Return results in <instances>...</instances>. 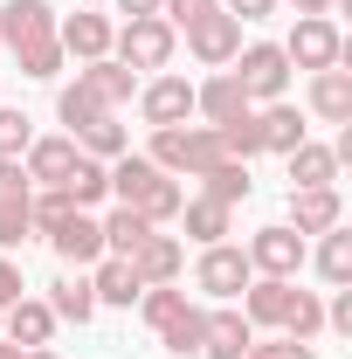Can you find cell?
I'll use <instances>...</instances> for the list:
<instances>
[{
    "label": "cell",
    "mask_w": 352,
    "mask_h": 359,
    "mask_svg": "<svg viewBox=\"0 0 352 359\" xmlns=\"http://www.w3.org/2000/svg\"><path fill=\"white\" fill-rule=\"evenodd\" d=\"M159 173H208V166H221L228 152H221V132L215 125H166V132H152V152H145Z\"/></svg>",
    "instance_id": "6da1fadb"
},
{
    "label": "cell",
    "mask_w": 352,
    "mask_h": 359,
    "mask_svg": "<svg viewBox=\"0 0 352 359\" xmlns=\"http://www.w3.org/2000/svg\"><path fill=\"white\" fill-rule=\"evenodd\" d=\"M283 48V62L290 69H339L346 62V35L332 28V14H297V28H290V42H276Z\"/></svg>",
    "instance_id": "7a4b0ae2"
},
{
    "label": "cell",
    "mask_w": 352,
    "mask_h": 359,
    "mask_svg": "<svg viewBox=\"0 0 352 359\" xmlns=\"http://www.w3.org/2000/svg\"><path fill=\"white\" fill-rule=\"evenodd\" d=\"M228 76L249 90V104H283V90H290V62H283V48H276V42H249V48H235Z\"/></svg>",
    "instance_id": "3957f363"
},
{
    "label": "cell",
    "mask_w": 352,
    "mask_h": 359,
    "mask_svg": "<svg viewBox=\"0 0 352 359\" xmlns=\"http://www.w3.org/2000/svg\"><path fill=\"white\" fill-rule=\"evenodd\" d=\"M111 48H118V62H125V69H166V62H173V48H180V35L159 21V14H138V21H125V28L111 35Z\"/></svg>",
    "instance_id": "277c9868"
},
{
    "label": "cell",
    "mask_w": 352,
    "mask_h": 359,
    "mask_svg": "<svg viewBox=\"0 0 352 359\" xmlns=\"http://www.w3.org/2000/svg\"><path fill=\"white\" fill-rule=\"evenodd\" d=\"M249 276H256L249 256H242V249H228V242H208V249H201V263H194V283H201L215 304H235V297L249 290Z\"/></svg>",
    "instance_id": "5b68a950"
},
{
    "label": "cell",
    "mask_w": 352,
    "mask_h": 359,
    "mask_svg": "<svg viewBox=\"0 0 352 359\" xmlns=\"http://www.w3.org/2000/svg\"><path fill=\"white\" fill-rule=\"evenodd\" d=\"M242 256H249V269H256V276H297V269H304V235H297L290 222L256 228Z\"/></svg>",
    "instance_id": "8992f818"
},
{
    "label": "cell",
    "mask_w": 352,
    "mask_h": 359,
    "mask_svg": "<svg viewBox=\"0 0 352 359\" xmlns=\"http://www.w3.org/2000/svg\"><path fill=\"white\" fill-rule=\"evenodd\" d=\"M187 48H194V62H208V69H228L235 62V48H242V21L235 14H201L194 28H187Z\"/></svg>",
    "instance_id": "52a82bcc"
},
{
    "label": "cell",
    "mask_w": 352,
    "mask_h": 359,
    "mask_svg": "<svg viewBox=\"0 0 352 359\" xmlns=\"http://www.w3.org/2000/svg\"><path fill=\"white\" fill-rule=\"evenodd\" d=\"M125 263H132V276L145 283V290H159V283H180V269H187V249H180V235H159V228H152V235L138 242Z\"/></svg>",
    "instance_id": "ba28073f"
},
{
    "label": "cell",
    "mask_w": 352,
    "mask_h": 359,
    "mask_svg": "<svg viewBox=\"0 0 352 359\" xmlns=\"http://www.w3.org/2000/svg\"><path fill=\"white\" fill-rule=\"evenodd\" d=\"M138 111H145L152 132L187 125V118H194V83H187V76H152V83L138 90Z\"/></svg>",
    "instance_id": "9c48e42d"
},
{
    "label": "cell",
    "mask_w": 352,
    "mask_h": 359,
    "mask_svg": "<svg viewBox=\"0 0 352 359\" xmlns=\"http://www.w3.org/2000/svg\"><path fill=\"white\" fill-rule=\"evenodd\" d=\"M55 35V14H48V0H7L0 7V42L14 48H35V42H48Z\"/></svg>",
    "instance_id": "30bf717a"
},
{
    "label": "cell",
    "mask_w": 352,
    "mask_h": 359,
    "mask_svg": "<svg viewBox=\"0 0 352 359\" xmlns=\"http://www.w3.org/2000/svg\"><path fill=\"white\" fill-rule=\"evenodd\" d=\"M111 21L97 14V7H83V14H69V21H55V42H62V55H76V62H97V55H111Z\"/></svg>",
    "instance_id": "8fae6325"
},
{
    "label": "cell",
    "mask_w": 352,
    "mask_h": 359,
    "mask_svg": "<svg viewBox=\"0 0 352 359\" xmlns=\"http://www.w3.org/2000/svg\"><path fill=\"white\" fill-rule=\"evenodd\" d=\"M194 111H201V118H208V125H235V118H249V111H256V104H249V90L235 83V76H228V69H215V76H208V83H194Z\"/></svg>",
    "instance_id": "7c38bea8"
},
{
    "label": "cell",
    "mask_w": 352,
    "mask_h": 359,
    "mask_svg": "<svg viewBox=\"0 0 352 359\" xmlns=\"http://www.w3.org/2000/svg\"><path fill=\"white\" fill-rule=\"evenodd\" d=\"M249 346H256V325H249L242 311H228V304H221V311H208V332H201V359H242Z\"/></svg>",
    "instance_id": "4fadbf2b"
},
{
    "label": "cell",
    "mask_w": 352,
    "mask_h": 359,
    "mask_svg": "<svg viewBox=\"0 0 352 359\" xmlns=\"http://www.w3.org/2000/svg\"><path fill=\"white\" fill-rule=\"evenodd\" d=\"M69 166H76V138H35V145L21 152L28 187H62V180H69Z\"/></svg>",
    "instance_id": "5bb4252c"
},
{
    "label": "cell",
    "mask_w": 352,
    "mask_h": 359,
    "mask_svg": "<svg viewBox=\"0 0 352 359\" xmlns=\"http://www.w3.org/2000/svg\"><path fill=\"white\" fill-rule=\"evenodd\" d=\"M346 222V208H339V194L332 187H290V228L297 235H325V228Z\"/></svg>",
    "instance_id": "9a60e30c"
},
{
    "label": "cell",
    "mask_w": 352,
    "mask_h": 359,
    "mask_svg": "<svg viewBox=\"0 0 352 359\" xmlns=\"http://www.w3.org/2000/svg\"><path fill=\"white\" fill-rule=\"evenodd\" d=\"M83 76V90L104 104V111H118V104H132V90H138V69H125L118 55H97V62H83L76 69Z\"/></svg>",
    "instance_id": "2e32d148"
},
{
    "label": "cell",
    "mask_w": 352,
    "mask_h": 359,
    "mask_svg": "<svg viewBox=\"0 0 352 359\" xmlns=\"http://www.w3.org/2000/svg\"><path fill=\"white\" fill-rule=\"evenodd\" d=\"M290 290H297V276H249V290H242V318H249V325H283Z\"/></svg>",
    "instance_id": "e0dca14e"
},
{
    "label": "cell",
    "mask_w": 352,
    "mask_h": 359,
    "mask_svg": "<svg viewBox=\"0 0 352 359\" xmlns=\"http://www.w3.org/2000/svg\"><path fill=\"white\" fill-rule=\"evenodd\" d=\"M48 249H55L62 263H76V269H83V263H97V256H104V222H90L83 208H76L69 222L48 235Z\"/></svg>",
    "instance_id": "ac0fdd59"
},
{
    "label": "cell",
    "mask_w": 352,
    "mask_h": 359,
    "mask_svg": "<svg viewBox=\"0 0 352 359\" xmlns=\"http://www.w3.org/2000/svg\"><path fill=\"white\" fill-rule=\"evenodd\" d=\"M0 339H14V346H48V339H55V311L35 304V297H14V304L0 311Z\"/></svg>",
    "instance_id": "d6986e66"
},
{
    "label": "cell",
    "mask_w": 352,
    "mask_h": 359,
    "mask_svg": "<svg viewBox=\"0 0 352 359\" xmlns=\"http://www.w3.org/2000/svg\"><path fill=\"white\" fill-rule=\"evenodd\" d=\"M90 290H97V304H118V311H132L145 283L132 276V263H125V256H97V276H90Z\"/></svg>",
    "instance_id": "ffe728a7"
},
{
    "label": "cell",
    "mask_w": 352,
    "mask_h": 359,
    "mask_svg": "<svg viewBox=\"0 0 352 359\" xmlns=\"http://www.w3.org/2000/svg\"><path fill=\"white\" fill-rule=\"evenodd\" d=\"M311 111L325 125H352V76L346 69H318L311 76Z\"/></svg>",
    "instance_id": "44dd1931"
},
{
    "label": "cell",
    "mask_w": 352,
    "mask_h": 359,
    "mask_svg": "<svg viewBox=\"0 0 352 359\" xmlns=\"http://www.w3.org/2000/svg\"><path fill=\"white\" fill-rule=\"evenodd\" d=\"M256 132H263V152H297L304 145V118H297V104H263Z\"/></svg>",
    "instance_id": "7402d4cb"
},
{
    "label": "cell",
    "mask_w": 352,
    "mask_h": 359,
    "mask_svg": "<svg viewBox=\"0 0 352 359\" xmlns=\"http://www.w3.org/2000/svg\"><path fill=\"white\" fill-rule=\"evenodd\" d=\"M180 222H187V235L208 249V242H221V235L235 228V208H221V201H208V194H201V201H180Z\"/></svg>",
    "instance_id": "603a6c76"
},
{
    "label": "cell",
    "mask_w": 352,
    "mask_h": 359,
    "mask_svg": "<svg viewBox=\"0 0 352 359\" xmlns=\"http://www.w3.org/2000/svg\"><path fill=\"white\" fill-rule=\"evenodd\" d=\"M152 180H159V166H152L145 152H125V159H111V194H118V208H138Z\"/></svg>",
    "instance_id": "cb8c5ba5"
},
{
    "label": "cell",
    "mask_w": 352,
    "mask_h": 359,
    "mask_svg": "<svg viewBox=\"0 0 352 359\" xmlns=\"http://www.w3.org/2000/svg\"><path fill=\"white\" fill-rule=\"evenodd\" d=\"M290 159V187H332L339 180V159H332V145H297V152H283Z\"/></svg>",
    "instance_id": "d4e9b609"
},
{
    "label": "cell",
    "mask_w": 352,
    "mask_h": 359,
    "mask_svg": "<svg viewBox=\"0 0 352 359\" xmlns=\"http://www.w3.org/2000/svg\"><path fill=\"white\" fill-rule=\"evenodd\" d=\"M62 194H69L76 208H97V201L111 194V166L90 159V152H76V166H69V180H62Z\"/></svg>",
    "instance_id": "484cf974"
},
{
    "label": "cell",
    "mask_w": 352,
    "mask_h": 359,
    "mask_svg": "<svg viewBox=\"0 0 352 359\" xmlns=\"http://www.w3.org/2000/svg\"><path fill=\"white\" fill-rule=\"evenodd\" d=\"M76 152L104 159V166H111V159H125V152H132V138H125V125H118V111H111V118H97V125H83V132H76Z\"/></svg>",
    "instance_id": "4316f807"
},
{
    "label": "cell",
    "mask_w": 352,
    "mask_h": 359,
    "mask_svg": "<svg viewBox=\"0 0 352 359\" xmlns=\"http://www.w3.org/2000/svg\"><path fill=\"white\" fill-rule=\"evenodd\" d=\"M318 276L339 290V283H352V228H325V242H318Z\"/></svg>",
    "instance_id": "83f0119b"
},
{
    "label": "cell",
    "mask_w": 352,
    "mask_h": 359,
    "mask_svg": "<svg viewBox=\"0 0 352 359\" xmlns=\"http://www.w3.org/2000/svg\"><path fill=\"white\" fill-rule=\"evenodd\" d=\"M145 235H152V222H145L138 208H111V222H104V256H132Z\"/></svg>",
    "instance_id": "f1b7e54d"
},
{
    "label": "cell",
    "mask_w": 352,
    "mask_h": 359,
    "mask_svg": "<svg viewBox=\"0 0 352 359\" xmlns=\"http://www.w3.org/2000/svg\"><path fill=\"white\" fill-rule=\"evenodd\" d=\"M48 311L69 318V325H90V318H97V290H90V276H62L55 297H48Z\"/></svg>",
    "instance_id": "f546056e"
},
{
    "label": "cell",
    "mask_w": 352,
    "mask_h": 359,
    "mask_svg": "<svg viewBox=\"0 0 352 359\" xmlns=\"http://www.w3.org/2000/svg\"><path fill=\"white\" fill-rule=\"evenodd\" d=\"M180 201H187V187H180L173 173H159L152 187H145V201H138V215L152 228H166V222H180Z\"/></svg>",
    "instance_id": "4dcf8cb0"
},
{
    "label": "cell",
    "mask_w": 352,
    "mask_h": 359,
    "mask_svg": "<svg viewBox=\"0 0 352 359\" xmlns=\"http://www.w3.org/2000/svg\"><path fill=\"white\" fill-rule=\"evenodd\" d=\"M201 332H208V311H201V304H180V311L159 325L166 353H201Z\"/></svg>",
    "instance_id": "1f68e13d"
},
{
    "label": "cell",
    "mask_w": 352,
    "mask_h": 359,
    "mask_svg": "<svg viewBox=\"0 0 352 359\" xmlns=\"http://www.w3.org/2000/svg\"><path fill=\"white\" fill-rule=\"evenodd\" d=\"M201 187H208V201L235 208V201H249V166H242V159H221V166L201 173Z\"/></svg>",
    "instance_id": "d6a6232c"
},
{
    "label": "cell",
    "mask_w": 352,
    "mask_h": 359,
    "mask_svg": "<svg viewBox=\"0 0 352 359\" xmlns=\"http://www.w3.org/2000/svg\"><path fill=\"white\" fill-rule=\"evenodd\" d=\"M276 332H283V339H318V332H325V304H318V290H290V311H283Z\"/></svg>",
    "instance_id": "836d02e7"
},
{
    "label": "cell",
    "mask_w": 352,
    "mask_h": 359,
    "mask_svg": "<svg viewBox=\"0 0 352 359\" xmlns=\"http://www.w3.org/2000/svg\"><path fill=\"white\" fill-rule=\"evenodd\" d=\"M55 118H62V125H69V138H76L83 125H97V118H111V111H104V104H97V97L83 90V76H76V83H69L62 97H55Z\"/></svg>",
    "instance_id": "e575fe53"
},
{
    "label": "cell",
    "mask_w": 352,
    "mask_h": 359,
    "mask_svg": "<svg viewBox=\"0 0 352 359\" xmlns=\"http://www.w3.org/2000/svg\"><path fill=\"white\" fill-rule=\"evenodd\" d=\"M69 215H76V201H69L62 187H42V194L28 201V222H35V235H55V228L69 222Z\"/></svg>",
    "instance_id": "d590c367"
},
{
    "label": "cell",
    "mask_w": 352,
    "mask_h": 359,
    "mask_svg": "<svg viewBox=\"0 0 352 359\" xmlns=\"http://www.w3.org/2000/svg\"><path fill=\"white\" fill-rule=\"evenodd\" d=\"M35 145V125H28V111H7L0 104V159H21Z\"/></svg>",
    "instance_id": "8d00e7d4"
},
{
    "label": "cell",
    "mask_w": 352,
    "mask_h": 359,
    "mask_svg": "<svg viewBox=\"0 0 352 359\" xmlns=\"http://www.w3.org/2000/svg\"><path fill=\"white\" fill-rule=\"evenodd\" d=\"M180 304H187V290H173V283H159V290H138V318H145L152 332H159V325H166Z\"/></svg>",
    "instance_id": "74e56055"
},
{
    "label": "cell",
    "mask_w": 352,
    "mask_h": 359,
    "mask_svg": "<svg viewBox=\"0 0 352 359\" xmlns=\"http://www.w3.org/2000/svg\"><path fill=\"white\" fill-rule=\"evenodd\" d=\"M62 69V42L48 35V42H35V48H21V76H35V83H48Z\"/></svg>",
    "instance_id": "f35d334b"
},
{
    "label": "cell",
    "mask_w": 352,
    "mask_h": 359,
    "mask_svg": "<svg viewBox=\"0 0 352 359\" xmlns=\"http://www.w3.org/2000/svg\"><path fill=\"white\" fill-rule=\"evenodd\" d=\"M28 201H35V194H28ZM28 201H7V208H0V249H21V242L35 235V222H28Z\"/></svg>",
    "instance_id": "ab89813d"
},
{
    "label": "cell",
    "mask_w": 352,
    "mask_h": 359,
    "mask_svg": "<svg viewBox=\"0 0 352 359\" xmlns=\"http://www.w3.org/2000/svg\"><path fill=\"white\" fill-rule=\"evenodd\" d=\"M221 0H159V21H166V28H194V21H201V14H215Z\"/></svg>",
    "instance_id": "60d3db41"
},
{
    "label": "cell",
    "mask_w": 352,
    "mask_h": 359,
    "mask_svg": "<svg viewBox=\"0 0 352 359\" xmlns=\"http://www.w3.org/2000/svg\"><path fill=\"white\" fill-rule=\"evenodd\" d=\"M242 359H318V353H311V339H269V346H249Z\"/></svg>",
    "instance_id": "b9f144b4"
},
{
    "label": "cell",
    "mask_w": 352,
    "mask_h": 359,
    "mask_svg": "<svg viewBox=\"0 0 352 359\" xmlns=\"http://www.w3.org/2000/svg\"><path fill=\"white\" fill-rule=\"evenodd\" d=\"M35 187H28V173H21V159H0V208L7 201H28Z\"/></svg>",
    "instance_id": "7bdbcfd3"
},
{
    "label": "cell",
    "mask_w": 352,
    "mask_h": 359,
    "mask_svg": "<svg viewBox=\"0 0 352 359\" xmlns=\"http://www.w3.org/2000/svg\"><path fill=\"white\" fill-rule=\"evenodd\" d=\"M325 325H332V332H346V339H352V283H339V297L325 304Z\"/></svg>",
    "instance_id": "ee69618b"
},
{
    "label": "cell",
    "mask_w": 352,
    "mask_h": 359,
    "mask_svg": "<svg viewBox=\"0 0 352 359\" xmlns=\"http://www.w3.org/2000/svg\"><path fill=\"white\" fill-rule=\"evenodd\" d=\"M221 14H235V21H269L276 0H221Z\"/></svg>",
    "instance_id": "f6af8a7d"
},
{
    "label": "cell",
    "mask_w": 352,
    "mask_h": 359,
    "mask_svg": "<svg viewBox=\"0 0 352 359\" xmlns=\"http://www.w3.org/2000/svg\"><path fill=\"white\" fill-rule=\"evenodd\" d=\"M21 290H28V283H21V263H7V256H0V311H7Z\"/></svg>",
    "instance_id": "bcb514c9"
},
{
    "label": "cell",
    "mask_w": 352,
    "mask_h": 359,
    "mask_svg": "<svg viewBox=\"0 0 352 359\" xmlns=\"http://www.w3.org/2000/svg\"><path fill=\"white\" fill-rule=\"evenodd\" d=\"M118 14H125V21H138V14H159V0H118Z\"/></svg>",
    "instance_id": "7dc6e473"
},
{
    "label": "cell",
    "mask_w": 352,
    "mask_h": 359,
    "mask_svg": "<svg viewBox=\"0 0 352 359\" xmlns=\"http://www.w3.org/2000/svg\"><path fill=\"white\" fill-rule=\"evenodd\" d=\"M297 14H332V0H290Z\"/></svg>",
    "instance_id": "c3c4849f"
},
{
    "label": "cell",
    "mask_w": 352,
    "mask_h": 359,
    "mask_svg": "<svg viewBox=\"0 0 352 359\" xmlns=\"http://www.w3.org/2000/svg\"><path fill=\"white\" fill-rule=\"evenodd\" d=\"M0 359H28V346H14V339H0Z\"/></svg>",
    "instance_id": "681fc988"
},
{
    "label": "cell",
    "mask_w": 352,
    "mask_h": 359,
    "mask_svg": "<svg viewBox=\"0 0 352 359\" xmlns=\"http://www.w3.org/2000/svg\"><path fill=\"white\" fill-rule=\"evenodd\" d=\"M28 359H55V353H48V346H28Z\"/></svg>",
    "instance_id": "f907efd6"
},
{
    "label": "cell",
    "mask_w": 352,
    "mask_h": 359,
    "mask_svg": "<svg viewBox=\"0 0 352 359\" xmlns=\"http://www.w3.org/2000/svg\"><path fill=\"white\" fill-rule=\"evenodd\" d=\"M166 359H201V353H166Z\"/></svg>",
    "instance_id": "816d5d0a"
},
{
    "label": "cell",
    "mask_w": 352,
    "mask_h": 359,
    "mask_svg": "<svg viewBox=\"0 0 352 359\" xmlns=\"http://www.w3.org/2000/svg\"><path fill=\"white\" fill-rule=\"evenodd\" d=\"M83 7H97V0H83Z\"/></svg>",
    "instance_id": "f5cc1de1"
}]
</instances>
